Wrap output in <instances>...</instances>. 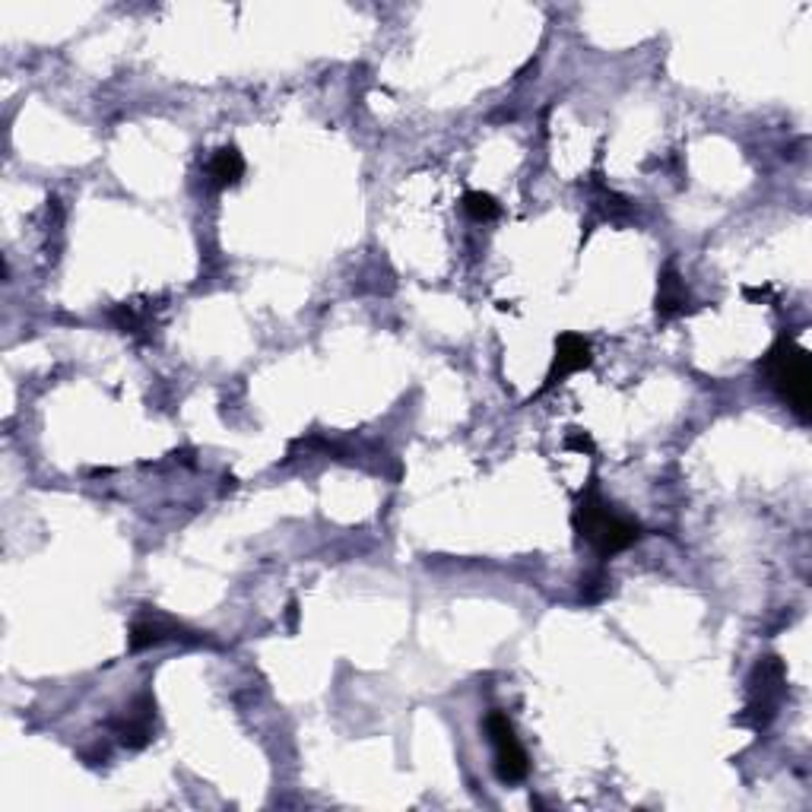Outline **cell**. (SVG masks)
<instances>
[{
    "instance_id": "6da1fadb",
    "label": "cell",
    "mask_w": 812,
    "mask_h": 812,
    "mask_svg": "<svg viewBox=\"0 0 812 812\" xmlns=\"http://www.w3.org/2000/svg\"><path fill=\"white\" fill-rule=\"evenodd\" d=\"M571 524L578 530V536L601 559H609V556L629 549L632 543L641 540V528H638L635 521H629V518H622V514L613 511V505L601 495L597 480H591L587 489L578 498L574 514H571Z\"/></svg>"
},
{
    "instance_id": "7a4b0ae2",
    "label": "cell",
    "mask_w": 812,
    "mask_h": 812,
    "mask_svg": "<svg viewBox=\"0 0 812 812\" xmlns=\"http://www.w3.org/2000/svg\"><path fill=\"white\" fill-rule=\"evenodd\" d=\"M759 368L765 372L768 385L777 390V397L784 403H790L800 416L810 413L812 403V368H810V353L790 340L780 337L775 347L765 353V359L759 362Z\"/></svg>"
},
{
    "instance_id": "3957f363",
    "label": "cell",
    "mask_w": 812,
    "mask_h": 812,
    "mask_svg": "<svg viewBox=\"0 0 812 812\" xmlns=\"http://www.w3.org/2000/svg\"><path fill=\"white\" fill-rule=\"evenodd\" d=\"M784 692H787L784 664L777 657H762L759 667L749 676V699H746V711L740 714V724H749L755 730L768 727L775 720Z\"/></svg>"
},
{
    "instance_id": "277c9868",
    "label": "cell",
    "mask_w": 812,
    "mask_h": 812,
    "mask_svg": "<svg viewBox=\"0 0 812 812\" xmlns=\"http://www.w3.org/2000/svg\"><path fill=\"white\" fill-rule=\"evenodd\" d=\"M486 734H489V742L495 749V775L505 784H518L524 780L530 772L528 752L514 734V724L505 711H489L486 717Z\"/></svg>"
},
{
    "instance_id": "5b68a950",
    "label": "cell",
    "mask_w": 812,
    "mask_h": 812,
    "mask_svg": "<svg viewBox=\"0 0 812 812\" xmlns=\"http://www.w3.org/2000/svg\"><path fill=\"white\" fill-rule=\"evenodd\" d=\"M591 362H594V350H591V343L581 337V334H559V340H556V355H553V365H549V372H546V381H543V388L540 393H546V390H553L556 385H562L568 375H574V372H581V368H591Z\"/></svg>"
},
{
    "instance_id": "8992f818",
    "label": "cell",
    "mask_w": 812,
    "mask_h": 812,
    "mask_svg": "<svg viewBox=\"0 0 812 812\" xmlns=\"http://www.w3.org/2000/svg\"><path fill=\"white\" fill-rule=\"evenodd\" d=\"M153 720H156V702L149 695H141L134 705L128 707L121 717H114V734L121 737L124 746L131 749H143L146 742L153 740Z\"/></svg>"
},
{
    "instance_id": "52a82bcc",
    "label": "cell",
    "mask_w": 812,
    "mask_h": 812,
    "mask_svg": "<svg viewBox=\"0 0 812 812\" xmlns=\"http://www.w3.org/2000/svg\"><path fill=\"white\" fill-rule=\"evenodd\" d=\"M181 638L187 635H184V629L175 626V622H169L162 616H143V619H137L131 626L128 644H131V651H146V647H159L166 641H181Z\"/></svg>"
},
{
    "instance_id": "ba28073f",
    "label": "cell",
    "mask_w": 812,
    "mask_h": 812,
    "mask_svg": "<svg viewBox=\"0 0 812 812\" xmlns=\"http://www.w3.org/2000/svg\"><path fill=\"white\" fill-rule=\"evenodd\" d=\"M686 308H689V289L682 283V277L676 274V267H664L660 280H657V315L676 318Z\"/></svg>"
},
{
    "instance_id": "9c48e42d",
    "label": "cell",
    "mask_w": 812,
    "mask_h": 812,
    "mask_svg": "<svg viewBox=\"0 0 812 812\" xmlns=\"http://www.w3.org/2000/svg\"><path fill=\"white\" fill-rule=\"evenodd\" d=\"M213 187H235L245 175V156L235 146H219L207 162Z\"/></svg>"
},
{
    "instance_id": "30bf717a",
    "label": "cell",
    "mask_w": 812,
    "mask_h": 812,
    "mask_svg": "<svg viewBox=\"0 0 812 812\" xmlns=\"http://www.w3.org/2000/svg\"><path fill=\"white\" fill-rule=\"evenodd\" d=\"M463 210L470 219H476V222H489L498 216V201H495L493 194H486V191H466L463 194Z\"/></svg>"
},
{
    "instance_id": "8fae6325",
    "label": "cell",
    "mask_w": 812,
    "mask_h": 812,
    "mask_svg": "<svg viewBox=\"0 0 812 812\" xmlns=\"http://www.w3.org/2000/svg\"><path fill=\"white\" fill-rule=\"evenodd\" d=\"M566 448L568 451H578V455H594V451H597V448H594V438H591L587 432H581V428L568 432Z\"/></svg>"
},
{
    "instance_id": "7c38bea8",
    "label": "cell",
    "mask_w": 812,
    "mask_h": 812,
    "mask_svg": "<svg viewBox=\"0 0 812 812\" xmlns=\"http://www.w3.org/2000/svg\"><path fill=\"white\" fill-rule=\"evenodd\" d=\"M286 619H289V632H295V629H299V603H295V601L289 603V613H286Z\"/></svg>"
}]
</instances>
